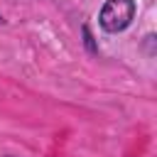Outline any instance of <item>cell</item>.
Returning <instances> with one entry per match:
<instances>
[{
	"mask_svg": "<svg viewBox=\"0 0 157 157\" xmlns=\"http://www.w3.org/2000/svg\"><path fill=\"white\" fill-rule=\"evenodd\" d=\"M135 15V2L132 0H108L101 10V27L105 32H123Z\"/></svg>",
	"mask_w": 157,
	"mask_h": 157,
	"instance_id": "1",
	"label": "cell"
},
{
	"mask_svg": "<svg viewBox=\"0 0 157 157\" xmlns=\"http://www.w3.org/2000/svg\"><path fill=\"white\" fill-rule=\"evenodd\" d=\"M0 22H2V17H0Z\"/></svg>",
	"mask_w": 157,
	"mask_h": 157,
	"instance_id": "2",
	"label": "cell"
}]
</instances>
